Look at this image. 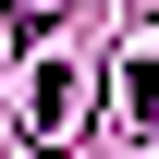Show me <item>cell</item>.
Returning a JSON list of instances; mask_svg holds the SVG:
<instances>
[{
  "label": "cell",
  "instance_id": "cell-1",
  "mask_svg": "<svg viewBox=\"0 0 159 159\" xmlns=\"http://www.w3.org/2000/svg\"><path fill=\"white\" fill-rule=\"evenodd\" d=\"M12 25H25V37H37V25H61V0H12Z\"/></svg>",
  "mask_w": 159,
  "mask_h": 159
}]
</instances>
